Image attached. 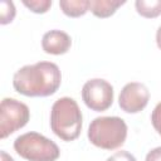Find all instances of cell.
Returning a JSON list of instances; mask_svg holds the SVG:
<instances>
[{"label":"cell","mask_w":161,"mask_h":161,"mask_svg":"<svg viewBox=\"0 0 161 161\" xmlns=\"http://www.w3.org/2000/svg\"><path fill=\"white\" fill-rule=\"evenodd\" d=\"M30 118L29 107L14 98H4L0 104V138H6L23 128Z\"/></svg>","instance_id":"cell-5"},{"label":"cell","mask_w":161,"mask_h":161,"mask_svg":"<svg viewBox=\"0 0 161 161\" xmlns=\"http://www.w3.org/2000/svg\"><path fill=\"white\" fill-rule=\"evenodd\" d=\"M156 44H157L158 49L161 50V25L158 26V29L156 31Z\"/></svg>","instance_id":"cell-17"},{"label":"cell","mask_w":161,"mask_h":161,"mask_svg":"<svg viewBox=\"0 0 161 161\" xmlns=\"http://www.w3.org/2000/svg\"><path fill=\"white\" fill-rule=\"evenodd\" d=\"M151 123L153 126V128L157 131V133L161 136V102H158L152 113H151Z\"/></svg>","instance_id":"cell-14"},{"label":"cell","mask_w":161,"mask_h":161,"mask_svg":"<svg viewBox=\"0 0 161 161\" xmlns=\"http://www.w3.org/2000/svg\"><path fill=\"white\" fill-rule=\"evenodd\" d=\"M59 6L67 16L78 18L89 10V0H60Z\"/></svg>","instance_id":"cell-10"},{"label":"cell","mask_w":161,"mask_h":161,"mask_svg":"<svg viewBox=\"0 0 161 161\" xmlns=\"http://www.w3.org/2000/svg\"><path fill=\"white\" fill-rule=\"evenodd\" d=\"M0 23L3 25L9 24L13 21V19L15 18L16 10L14 6L13 1H8V0H1L0 3Z\"/></svg>","instance_id":"cell-12"},{"label":"cell","mask_w":161,"mask_h":161,"mask_svg":"<svg viewBox=\"0 0 161 161\" xmlns=\"http://www.w3.org/2000/svg\"><path fill=\"white\" fill-rule=\"evenodd\" d=\"M113 87L109 82L102 78H93L87 80L82 88V99L84 104L96 112L108 109L113 103Z\"/></svg>","instance_id":"cell-6"},{"label":"cell","mask_w":161,"mask_h":161,"mask_svg":"<svg viewBox=\"0 0 161 161\" xmlns=\"http://www.w3.org/2000/svg\"><path fill=\"white\" fill-rule=\"evenodd\" d=\"M72 45V38L68 33L53 29L47 31L42 38V48L47 54L60 55L65 54Z\"/></svg>","instance_id":"cell-8"},{"label":"cell","mask_w":161,"mask_h":161,"mask_svg":"<svg viewBox=\"0 0 161 161\" xmlns=\"http://www.w3.org/2000/svg\"><path fill=\"white\" fill-rule=\"evenodd\" d=\"M83 116L78 103L70 97L57 99L50 109V128L63 141H74L82 131Z\"/></svg>","instance_id":"cell-2"},{"label":"cell","mask_w":161,"mask_h":161,"mask_svg":"<svg viewBox=\"0 0 161 161\" xmlns=\"http://www.w3.org/2000/svg\"><path fill=\"white\" fill-rule=\"evenodd\" d=\"M14 150L28 161H55L60 156V150L54 141L33 131L18 136Z\"/></svg>","instance_id":"cell-4"},{"label":"cell","mask_w":161,"mask_h":161,"mask_svg":"<svg viewBox=\"0 0 161 161\" xmlns=\"http://www.w3.org/2000/svg\"><path fill=\"white\" fill-rule=\"evenodd\" d=\"M145 161H161V146L152 148L147 152Z\"/></svg>","instance_id":"cell-16"},{"label":"cell","mask_w":161,"mask_h":161,"mask_svg":"<svg viewBox=\"0 0 161 161\" xmlns=\"http://www.w3.org/2000/svg\"><path fill=\"white\" fill-rule=\"evenodd\" d=\"M126 1L122 0H91L89 10L97 18H108L116 13V10L122 6Z\"/></svg>","instance_id":"cell-9"},{"label":"cell","mask_w":161,"mask_h":161,"mask_svg":"<svg viewBox=\"0 0 161 161\" xmlns=\"http://www.w3.org/2000/svg\"><path fill=\"white\" fill-rule=\"evenodd\" d=\"M62 83L59 67L53 62H38L18 69L13 77L14 89L26 97H48Z\"/></svg>","instance_id":"cell-1"},{"label":"cell","mask_w":161,"mask_h":161,"mask_svg":"<svg viewBox=\"0 0 161 161\" xmlns=\"http://www.w3.org/2000/svg\"><path fill=\"white\" fill-rule=\"evenodd\" d=\"M148 99L150 92L143 83L130 82L122 88L118 97V104L126 113H138L147 106Z\"/></svg>","instance_id":"cell-7"},{"label":"cell","mask_w":161,"mask_h":161,"mask_svg":"<svg viewBox=\"0 0 161 161\" xmlns=\"http://www.w3.org/2000/svg\"><path fill=\"white\" fill-rule=\"evenodd\" d=\"M106 161H137L136 157L130 153L128 151H125V150H121V151H117L114 152L113 155H111Z\"/></svg>","instance_id":"cell-15"},{"label":"cell","mask_w":161,"mask_h":161,"mask_svg":"<svg viewBox=\"0 0 161 161\" xmlns=\"http://www.w3.org/2000/svg\"><path fill=\"white\" fill-rule=\"evenodd\" d=\"M137 13L143 18H156L161 15V0H136Z\"/></svg>","instance_id":"cell-11"},{"label":"cell","mask_w":161,"mask_h":161,"mask_svg":"<svg viewBox=\"0 0 161 161\" xmlns=\"http://www.w3.org/2000/svg\"><path fill=\"white\" fill-rule=\"evenodd\" d=\"M0 156H1V161H14V158L10 155H8L5 151H1L0 152Z\"/></svg>","instance_id":"cell-18"},{"label":"cell","mask_w":161,"mask_h":161,"mask_svg":"<svg viewBox=\"0 0 161 161\" xmlns=\"http://www.w3.org/2000/svg\"><path fill=\"white\" fill-rule=\"evenodd\" d=\"M88 140L96 147L116 150L121 147L127 137V125L117 116H103L94 118L88 127Z\"/></svg>","instance_id":"cell-3"},{"label":"cell","mask_w":161,"mask_h":161,"mask_svg":"<svg viewBox=\"0 0 161 161\" xmlns=\"http://www.w3.org/2000/svg\"><path fill=\"white\" fill-rule=\"evenodd\" d=\"M23 4L35 14H44L52 6V0H23Z\"/></svg>","instance_id":"cell-13"}]
</instances>
